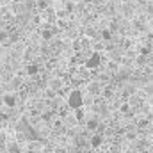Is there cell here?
<instances>
[{
	"instance_id": "1",
	"label": "cell",
	"mask_w": 153,
	"mask_h": 153,
	"mask_svg": "<svg viewBox=\"0 0 153 153\" xmlns=\"http://www.w3.org/2000/svg\"><path fill=\"white\" fill-rule=\"evenodd\" d=\"M66 105L71 109V111H76V109H82L84 107V94H82V89H71L68 93V98H66Z\"/></svg>"
},
{
	"instance_id": "2",
	"label": "cell",
	"mask_w": 153,
	"mask_h": 153,
	"mask_svg": "<svg viewBox=\"0 0 153 153\" xmlns=\"http://www.w3.org/2000/svg\"><path fill=\"white\" fill-rule=\"evenodd\" d=\"M100 64H102V53L100 52H93L89 55V59L85 61V68L87 70H98Z\"/></svg>"
},
{
	"instance_id": "3",
	"label": "cell",
	"mask_w": 153,
	"mask_h": 153,
	"mask_svg": "<svg viewBox=\"0 0 153 153\" xmlns=\"http://www.w3.org/2000/svg\"><path fill=\"white\" fill-rule=\"evenodd\" d=\"M103 141H105V135L100 134V132H94V134L89 137V148L96 150V148H100V146L103 144Z\"/></svg>"
},
{
	"instance_id": "4",
	"label": "cell",
	"mask_w": 153,
	"mask_h": 153,
	"mask_svg": "<svg viewBox=\"0 0 153 153\" xmlns=\"http://www.w3.org/2000/svg\"><path fill=\"white\" fill-rule=\"evenodd\" d=\"M2 103H4L7 109H14V107H16V103H18L16 94H14V93H5V94L2 96Z\"/></svg>"
},
{
	"instance_id": "5",
	"label": "cell",
	"mask_w": 153,
	"mask_h": 153,
	"mask_svg": "<svg viewBox=\"0 0 153 153\" xmlns=\"http://www.w3.org/2000/svg\"><path fill=\"white\" fill-rule=\"evenodd\" d=\"M100 119H98V116H91V117H87L85 119V130H89V132H96L98 128H100Z\"/></svg>"
},
{
	"instance_id": "6",
	"label": "cell",
	"mask_w": 153,
	"mask_h": 153,
	"mask_svg": "<svg viewBox=\"0 0 153 153\" xmlns=\"http://www.w3.org/2000/svg\"><path fill=\"white\" fill-rule=\"evenodd\" d=\"M87 91H89V94L91 96H100L102 94V91H103V87H102V84L100 82H89L87 84Z\"/></svg>"
},
{
	"instance_id": "7",
	"label": "cell",
	"mask_w": 153,
	"mask_h": 153,
	"mask_svg": "<svg viewBox=\"0 0 153 153\" xmlns=\"http://www.w3.org/2000/svg\"><path fill=\"white\" fill-rule=\"evenodd\" d=\"M48 87H50V89H53L55 93H59V91L64 87V84H62V80H61V78H52V80H50V84H48Z\"/></svg>"
},
{
	"instance_id": "8",
	"label": "cell",
	"mask_w": 153,
	"mask_h": 153,
	"mask_svg": "<svg viewBox=\"0 0 153 153\" xmlns=\"http://www.w3.org/2000/svg\"><path fill=\"white\" fill-rule=\"evenodd\" d=\"M7 153H22V148H20V143H16V141H9L7 143Z\"/></svg>"
},
{
	"instance_id": "9",
	"label": "cell",
	"mask_w": 153,
	"mask_h": 153,
	"mask_svg": "<svg viewBox=\"0 0 153 153\" xmlns=\"http://www.w3.org/2000/svg\"><path fill=\"white\" fill-rule=\"evenodd\" d=\"M102 96H103L105 100H111V98L114 96V87H112L111 84H109V85H105V87H103V91H102Z\"/></svg>"
},
{
	"instance_id": "10",
	"label": "cell",
	"mask_w": 153,
	"mask_h": 153,
	"mask_svg": "<svg viewBox=\"0 0 153 153\" xmlns=\"http://www.w3.org/2000/svg\"><path fill=\"white\" fill-rule=\"evenodd\" d=\"M38 73H39V66L36 64V62H32V64L27 66V75L34 76V75H38Z\"/></svg>"
},
{
	"instance_id": "11",
	"label": "cell",
	"mask_w": 153,
	"mask_h": 153,
	"mask_svg": "<svg viewBox=\"0 0 153 153\" xmlns=\"http://www.w3.org/2000/svg\"><path fill=\"white\" fill-rule=\"evenodd\" d=\"M135 62H137V66H144V64H148V55H137V59H135Z\"/></svg>"
},
{
	"instance_id": "12",
	"label": "cell",
	"mask_w": 153,
	"mask_h": 153,
	"mask_svg": "<svg viewBox=\"0 0 153 153\" xmlns=\"http://www.w3.org/2000/svg\"><path fill=\"white\" fill-rule=\"evenodd\" d=\"M9 41V34L5 32V30H0V45H4V43H7Z\"/></svg>"
},
{
	"instance_id": "13",
	"label": "cell",
	"mask_w": 153,
	"mask_h": 153,
	"mask_svg": "<svg viewBox=\"0 0 153 153\" xmlns=\"http://www.w3.org/2000/svg\"><path fill=\"white\" fill-rule=\"evenodd\" d=\"M102 39H103V41H111V39H112V32L105 29V30L102 32Z\"/></svg>"
},
{
	"instance_id": "14",
	"label": "cell",
	"mask_w": 153,
	"mask_h": 153,
	"mask_svg": "<svg viewBox=\"0 0 153 153\" xmlns=\"http://www.w3.org/2000/svg\"><path fill=\"white\" fill-rule=\"evenodd\" d=\"M75 117H76V121H82V119H84V111H82V109H76Z\"/></svg>"
},
{
	"instance_id": "15",
	"label": "cell",
	"mask_w": 153,
	"mask_h": 153,
	"mask_svg": "<svg viewBox=\"0 0 153 153\" xmlns=\"http://www.w3.org/2000/svg\"><path fill=\"white\" fill-rule=\"evenodd\" d=\"M126 139L128 141H135L137 139V134L135 132H126Z\"/></svg>"
},
{
	"instance_id": "16",
	"label": "cell",
	"mask_w": 153,
	"mask_h": 153,
	"mask_svg": "<svg viewBox=\"0 0 153 153\" xmlns=\"http://www.w3.org/2000/svg\"><path fill=\"white\" fill-rule=\"evenodd\" d=\"M50 38H52V30H43V39L48 41Z\"/></svg>"
},
{
	"instance_id": "17",
	"label": "cell",
	"mask_w": 153,
	"mask_h": 153,
	"mask_svg": "<svg viewBox=\"0 0 153 153\" xmlns=\"http://www.w3.org/2000/svg\"><path fill=\"white\" fill-rule=\"evenodd\" d=\"M148 105H150V107L153 109V94L150 96V98H148Z\"/></svg>"
}]
</instances>
